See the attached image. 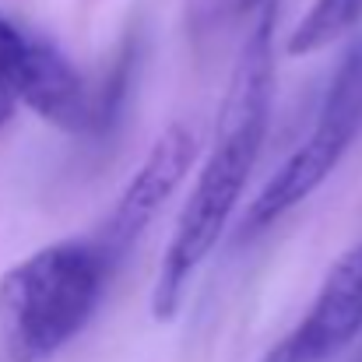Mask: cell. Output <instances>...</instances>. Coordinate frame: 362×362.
Returning <instances> with one entry per match:
<instances>
[{
	"label": "cell",
	"mask_w": 362,
	"mask_h": 362,
	"mask_svg": "<svg viewBox=\"0 0 362 362\" xmlns=\"http://www.w3.org/2000/svg\"><path fill=\"white\" fill-rule=\"evenodd\" d=\"M274 21L278 14L271 0L260 7L233 64L208 158L197 173V183L176 218L173 240L158 264V278L151 288L155 320H173L183 306L194 274L218 246L229 218L240 208L243 187L260 158L274 99Z\"/></svg>",
	"instance_id": "6da1fadb"
},
{
	"label": "cell",
	"mask_w": 362,
	"mask_h": 362,
	"mask_svg": "<svg viewBox=\"0 0 362 362\" xmlns=\"http://www.w3.org/2000/svg\"><path fill=\"white\" fill-rule=\"evenodd\" d=\"M110 264L92 236L57 240L0 278V341L11 362H46L95 317Z\"/></svg>",
	"instance_id": "7a4b0ae2"
},
{
	"label": "cell",
	"mask_w": 362,
	"mask_h": 362,
	"mask_svg": "<svg viewBox=\"0 0 362 362\" xmlns=\"http://www.w3.org/2000/svg\"><path fill=\"white\" fill-rule=\"evenodd\" d=\"M362 134V42L345 53V60L338 64L313 130L306 134V141L274 169V176L264 183V190L250 201L246 215H243V233H260L267 226H274L278 218H285L292 208H299L303 201H310L327 176L341 165V158L349 155V148L356 144Z\"/></svg>",
	"instance_id": "3957f363"
},
{
	"label": "cell",
	"mask_w": 362,
	"mask_h": 362,
	"mask_svg": "<svg viewBox=\"0 0 362 362\" xmlns=\"http://www.w3.org/2000/svg\"><path fill=\"white\" fill-rule=\"evenodd\" d=\"M0 71L14 103L28 106L39 120L81 137L95 134V92L78 67L57 42L14 25L7 14H0Z\"/></svg>",
	"instance_id": "277c9868"
},
{
	"label": "cell",
	"mask_w": 362,
	"mask_h": 362,
	"mask_svg": "<svg viewBox=\"0 0 362 362\" xmlns=\"http://www.w3.org/2000/svg\"><path fill=\"white\" fill-rule=\"evenodd\" d=\"M197 134L187 123H169L155 144L148 148V155L141 158V165L134 169V176L127 180L120 190L106 226L99 236L103 257L110 267H117L123 257L130 253V246L144 236V229L158 218V211L165 208V201L183 187V180L190 176L194 162H197Z\"/></svg>",
	"instance_id": "5b68a950"
},
{
	"label": "cell",
	"mask_w": 362,
	"mask_h": 362,
	"mask_svg": "<svg viewBox=\"0 0 362 362\" xmlns=\"http://www.w3.org/2000/svg\"><path fill=\"white\" fill-rule=\"evenodd\" d=\"M362 334V243L345 250L327 278L306 317L288 331L296 349L306 362H327L345 352Z\"/></svg>",
	"instance_id": "8992f818"
},
{
	"label": "cell",
	"mask_w": 362,
	"mask_h": 362,
	"mask_svg": "<svg viewBox=\"0 0 362 362\" xmlns=\"http://www.w3.org/2000/svg\"><path fill=\"white\" fill-rule=\"evenodd\" d=\"M362 21V0H313L310 11L296 21L288 32L285 53L288 57H310L352 32Z\"/></svg>",
	"instance_id": "52a82bcc"
},
{
	"label": "cell",
	"mask_w": 362,
	"mask_h": 362,
	"mask_svg": "<svg viewBox=\"0 0 362 362\" xmlns=\"http://www.w3.org/2000/svg\"><path fill=\"white\" fill-rule=\"evenodd\" d=\"M260 362H306V356H303V352L296 349V341L285 334L278 345H271V349H267V356H264Z\"/></svg>",
	"instance_id": "ba28073f"
},
{
	"label": "cell",
	"mask_w": 362,
	"mask_h": 362,
	"mask_svg": "<svg viewBox=\"0 0 362 362\" xmlns=\"http://www.w3.org/2000/svg\"><path fill=\"white\" fill-rule=\"evenodd\" d=\"M14 95H11V88H7V78H4V71H0V127L11 120V113H14Z\"/></svg>",
	"instance_id": "9c48e42d"
},
{
	"label": "cell",
	"mask_w": 362,
	"mask_h": 362,
	"mask_svg": "<svg viewBox=\"0 0 362 362\" xmlns=\"http://www.w3.org/2000/svg\"><path fill=\"white\" fill-rule=\"evenodd\" d=\"M264 4H271V0H243V7H264Z\"/></svg>",
	"instance_id": "30bf717a"
},
{
	"label": "cell",
	"mask_w": 362,
	"mask_h": 362,
	"mask_svg": "<svg viewBox=\"0 0 362 362\" xmlns=\"http://www.w3.org/2000/svg\"><path fill=\"white\" fill-rule=\"evenodd\" d=\"M349 362H362V349H359V352H356V356H352V359H349Z\"/></svg>",
	"instance_id": "8fae6325"
}]
</instances>
